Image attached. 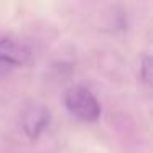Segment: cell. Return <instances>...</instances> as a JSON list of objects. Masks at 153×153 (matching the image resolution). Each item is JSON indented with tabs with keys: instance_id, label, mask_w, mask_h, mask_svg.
I'll return each instance as SVG.
<instances>
[{
	"instance_id": "277c9868",
	"label": "cell",
	"mask_w": 153,
	"mask_h": 153,
	"mask_svg": "<svg viewBox=\"0 0 153 153\" xmlns=\"http://www.w3.org/2000/svg\"><path fill=\"white\" fill-rule=\"evenodd\" d=\"M142 79L146 84H150V79H152V63H150L148 56H145V59L142 63Z\"/></svg>"
},
{
	"instance_id": "6da1fadb",
	"label": "cell",
	"mask_w": 153,
	"mask_h": 153,
	"mask_svg": "<svg viewBox=\"0 0 153 153\" xmlns=\"http://www.w3.org/2000/svg\"><path fill=\"white\" fill-rule=\"evenodd\" d=\"M64 105L71 115L82 122H96L100 117V104L84 86L69 87L64 94Z\"/></svg>"
},
{
	"instance_id": "3957f363",
	"label": "cell",
	"mask_w": 153,
	"mask_h": 153,
	"mask_svg": "<svg viewBox=\"0 0 153 153\" xmlns=\"http://www.w3.org/2000/svg\"><path fill=\"white\" fill-rule=\"evenodd\" d=\"M30 58V51L15 40H0V76H7L23 66Z\"/></svg>"
},
{
	"instance_id": "7a4b0ae2",
	"label": "cell",
	"mask_w": 153,
	"mask_h": 153,
	"mask_svg": "<svg viewBox=\"0 0 153 153\" xmlns=\"http://www.w3.org/2000/svg\"><path fill=\"white\" fill-rule=\"evenodd\" d=\"M51 114L45 104L30 102L22 112V128L30 140H38L40 135L50 127Z\"/></svg>"
}]
</instances>
